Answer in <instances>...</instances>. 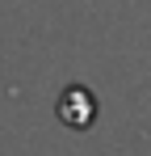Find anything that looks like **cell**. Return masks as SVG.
Masks as SVG:
<instances>
[{
    "label": "cell",
    "mask_w": 151,
    "mask_h": 156,
    "mask_svg": "<svg viewBox=\"0 0 151 156\" xmlns=\"http://www.w3.org/2000/svg\"><path fill=\"white\" fill-rule=\"evenodd\" d=\"M59 114H63V122H67V127H88V122H92V114H97V101H92V93H88V89H67V93H63V101H59Z\"/></svg>",
    "instance_id": "1"
}]
</instances>
